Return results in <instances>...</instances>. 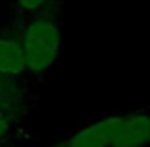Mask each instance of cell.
<instances>
[{"label":"cell","mask_w":150,"mask_h":147,"mask_svg":"<svg viewBox=\"0 0 150 147\" xmlns=\"http://www.w3.org/2000/svg\"><path fill=\"white\" fill-rule=\"evenodd\" d=\"M19 40L29 80H40L57 67L65 46L63 4L33 15H25L6 25Z\"/></svg>","instance_id":"obj_1"},{"label":"cell","mask_w":150,"mask_h":147,"mask_svg":"<svg viewBox=\"0 0 150 147\" xmlns=\"http://www.w3.org/2000/svg\"><path fill=\"white\" fill-rule=\"evenodd\" d=\"M122 117L124 109L103 113L93 120L76 126L67 138L46 147H116Z\"/></svg>","instance_id":"obj_2"},{"label":"cell","mask_w":150,"mask_h":147,"mask_svg":"<svg viewBox=\"0 0 150 147\" xmlns=\"http://www.w3.org/2000/svg\"><path fill=\"white\" fill-rule=\"evenodd\" d=\"M116 147H150V105L124 109Z\"/></svg>","instance_id":"obj_3"},{"label":"cell","mask_w":150,"mask_h":147,"mask_svg":"<svg viewBox=\"0 0 150 147\" xmlns=\"http://www.w3.org/2000/svg\"><path fill=\"white\" fill-rule=\"evenodd\" d=\"M0 75L29 80L21 44L8 27L0 31Z\"/></svg>","instance_id":"obj_4"},{"label":"cell","mask_w":150,"mask_h":147,"mask_svg":"<svg viewBox=\"0 0 150 147\" xmlns=\"http://www.w3.org/2000/svg\"><path fill=\"white\" fill-rule=\"evenodd\" d=\"M25 115L27 109L0 107V141H19L33 145L30 132L25 128Z\"/></svg>","instance_id":"obj_5"},{"label":"cell","mask_w":150,"mask_h":147,"mask_svg":"<svg viewBox=\"0 0 150 147\" xmlns=\"http://www.w3.org/2000/svg\"><path fill=\"white\" fill-rule=\"evenodd\" d=\"M29 80L10 78L0 75V107L10 109H27L29 105Z\"/></svg>","instance_id":"obj_6"},{"label":"cell","mask_w":150,"mask_h":147,"mask_svg":"<svg viewBox=\"0 0 150 147\" xmlns=\"http://www.w3.org/2000/svg\"><path fill=\"white\" fill-rule=\"evenodd\" d=\"M63 0H13V11L19 17L25 15H33L38 11H44L48 8L53 6H61Z\"/></svg>","instance_id":"obj_7"},{"label":"cell","mask_w":150,"mask_h":147,"mask_svg":"<svg viewBox=\"0 0 150 147\" xmlns=\"http://www.w3.org/2000/svg\"><path fill=\"white\" fill-rule=\"evenodd\" d=\"M0 147H33V145L19 143V141H0Z\"/></svg>","instance_id":"obj_8"}]
</instances>
